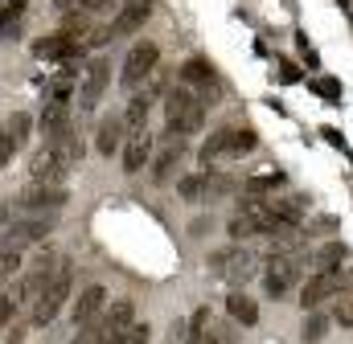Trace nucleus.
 <instances>
[{
  "instance_id": "nucleus-1",
  "label": "nucleus",
  "mask_w": 353,
  "mask_h": 344,
  "mask_svg": "<svg viewBox=\"0 0 353 344\" xmlns=\"http://www.w3.org/2000/svg\"><path fill=\"white\" fill-rule=\"evenodd\" d=\"M70 291H74V262L62 258V266L54 270V279L46 283V291L37 295V303L29 308V328H50L58 320V312L70 303Z\"/></svg>"
},
{
  "instance_id": "nucleus-2",
  "label": "nucleus",
  "mask_w": 353,
  "mask_h": 344,
  "mask_svg": "<svg viewBox=\"0 0 353 344\" xmlns=\"http://www.w3.org/2000/svg\"><path fill=\"white\" fill-rule=\"evenodd\" d=\"M165 123L173 136H197L205 123V103L189 90V86H169L165 90Z\"/></svg>"
},
{
  "instance_id": "nucleus-3",
  "label": "nucleus",
  "mask_w": 353,
  "mask_h": 344,
  "mask_svg": "<svg viewBox=\"0 0 353 344\" xmlns=\"http://www.w3.org/2000/svg\"><path fill=\"white\" fill-rule=\"evenodd\" d=\"M62 266V255L54 250V246H46V250H37L33 262H29V270L12 283V291H8V299H12V308H33L37 303V295L46 291V283L54 279V270Z\"/></svg>"
},
{
  "instance_id": "nucleus-4",
  "label": "nucleus",
  "mask_w": 353,
  "mask_h": 344,
  "mask_svg": "<svg viewBox=\"0 0 353 344\" xmlns=\"http://www.w3.org/2000/svg\"><path fill=\"white\" fill-rule=\"evenodd\" d=\"M304 283V255H296V250H283V255H275L267 262L263 270V291L271 299H288L296 287Z\"/></svg>"
},
{
  "instance_id": "nucleus-5",
  "label": "nucleus",
  "mask_w": 353,
  "mask_h": 344,
  "mask_svg": "<svg viewBox=\"0 0 353 344\" xmlns=\"http://www.w3.org/2000/svg\"><path fill=\"white\" fill-rule=\"evenodd\" d=\"M157 62H161V45H157V41H148V37H144V41H136V45L128 50V58H123L119 86H123V90H140V86L157 74Z\"/></svg>"
},
{
  "instance_id": "nucleus-6",
  "label": "nucleus",
  "mask_w": 353,
  "mask_h": 344,
  "mask_svg": "<svg viewBox=\"0 0 353 344\" xmlns=\"http://www.w3.org/2000/svg\"><path fill=\"white\" fill-rule=\"evenodd\" d=\"M341 291H345L341 270H312V275L300 283V308L312 312V308H321L325 299H333V295H341Z\"/></svg>"
},
{
  "instance_id": "nucleus-7",
  "label": "nucleus",
  "mask_w": 353,
  "mask_h": 344,
  "mask_svg": "<svg viewBox=\"0 0 353 344\" xmlns=\"http://www.w3.org/2000/svg\"><path fill=\"white\" fill-rule=\"evenodd\" d=\"M103 308H107V287H103V283L83 287V291L74 295V303H70V324H74V332L90 328V324L103 316Z\"/></svg>"
},
{
  "instance_id": "nucleus-8",
  "label": "nucleus",
  "mask_w": 353,
  "mask_h": 344,
  "mask_svg": "<svg viewBox=\"0 0 353 344\" xmlns=\"http://www.w3.org/2000/svg\"><path fill=\"white\" fill-rule=\"evenodd\" d=\"M94 324H99V332H103V344H115L132 324H136V303H132V299H115L111 308H103V316H99Z\"/></svg>"
},
{
  "instance_id": "nucleus-9",
  "label": "nucleus",
  "mask_w": 353,
  "mask_h": 344,
  "mask_svg": "<svg viewBox=\"0 0 353 344\" xmlns=\"http://www.w3.org/2000/svg\"><path fill=\"white\" fill-rule=\"evenodd\" d=\"M33 58L74 66V62H83V41H70V37H62V33H50V37L33 41Z\"/></svg>"
},
{
  "instance_id": "nucleus-10",
  "label": "nucleus",
  "mask_w": 353,
  "mask_h": 344,
  "mask_svg": "<svg viewBox=\"0 0 353 344\" xmlns=\"http://www.w3.org/2000/svg\"><path fill=\"white\" fill-rule=\"evenodd\" d=\"M181 86H189L201 103L210 98H218V78H214V70H210V62L205 58H189L185 66H181Z\"/></svg>"
},
{
  "instance_id": "nucleus-11",
  "label": "nucleus",
  "mask_w": 353,
  "mask_h": 344,
  "mask_svg": "<svg viewBox=\"0 0 353 344\" xmlns=\"http://www.w3.org/2000/svg\"><path fill=\"white\" fill-rule=\"evenodd\" d=\"M50 230H54V217H50V213L25 217V222H17V226L4 234V250H21V246H33V242H41Z\"/></svg>"
},
{
  "instance_id": "nucleus-12",
  "label": "nucleus",
  "mask_w": 353,
  "mask_h": 344,
  "mask_svg": "<svg viewBox=\"0 0 353 344\" xmlns=\"http://www.w3.org/2000/svg\"><path fill=\"white\" fill-rule=\"evenodd\" d=\"M29 172H33V184H54V189H62V180L70 176V169L62 164V156L46 144L37 156H33V164H29Z\"/></svg>"
},
{
  "instance_id": "nucleus-13",
  "label": "nucleus",
  "mask_w": 353,
  "mask_h": 344,
  "mask_svg": "<svg viewBox=\"0 0 353 344\" xmlns=\"http://www.w3.org/2000/svg\"><path fill=\"white\" fill-rule=\"evenodd\" d=\"M107 78H111V66H107L103 58H90L87 70H83V86H79L83 111H94V107H99V98H103V90H107Z\"/></svg>"
},
{
  "instance_id": "nucleus-14",
  "label": "nucleus",
  "mask_w": 353,
  "mask_h": 344,
  "mask_svg": "<svg viewBox=\"0 0 353 344\" xmlns=\"http://www.w3.org/2000/svg\"><path fill=\"white\" fill-rule=\"evenodd\" d=\"M148 160H152V131H148V127L128 131V140H123V172L136 176Z\"/></svg>"
},
{
  "instance_id": "nucleus-15",
  "label": "nucleus",
  "mask_w": 353,
  "mask_h": 344,
  "mask_svg": "<svg viewBox=\"0 0 353 344\" xmlns=\"http://www.w3.org/2000/svg\"><path fill=\"white\" fill-rule=\"evenodd\" d=\"M148 17H152V0H123V8L111 21V37H128V33L144 29Z\"/></svg>"
},
{
  "instance_id": "nucleus-16",
  "label": "nucleus",
  "mask_w": 353,
  "mask_h": 344,
  "mask_svg": "<svg viewBox=\"0 0 353 344\" xmlns=\"http://www.w3.org/2000/svg\"><path fill=\"white\" fill-rule=\"evenodd\" d=\"M37 123H41V131H46V144L58 140V136H66V131H70V103H62V98H46Z\"/></svg>"
},
{
  "instance_id": "nucleus-17",
  "label": "nucleus",
  "mask_w": 353,
  "mask_h": 344,
  "mask_svg": "<svg viewBox=\"0 0 353 344\" xmlns=\"http://www.w3.org/2000/svg\"><path fill=\"white\" fill-rule=\"evenodd\" d=\"M21 209H29V213H50V209H62L66 205V189H54V184H33L29 193H21V201H17Z\"/></svg>"
},
{
  "instance_id": "nucleus-18",
  "label": "nucleus",
  "mask_w": 353,
  "mask_h": 344,
  "mask_svg": "<svg viewBox=\"0 0 353 344\" xmlns=\"http://www.w3.org/2000/svg\"><path fill=\"white\" fill-rule=\"evenodd\" d=\"M226 312H230V320L243 324V328H255V324H259V303H255L247 291H230V295H226Z\"/></svg>"
},
{
  "instance_id": "nucleus-19",
  "label": "nucleus",
  "mask_w": 353,
  "mask_h": 344,
  "mask_svg": "<svg viewBox=\"0 0 353 344\" xmlns=\"http://www.w3.org/2000/svg\"><path fill=\"white\" fill-rule=\"evenodd\" d=\"M123 140H128L123 119H103V123H99V136H94V148H99L103 156H111V152L123 148Z\"/></svg>"
},
{
  "instance_id": "nucleus-20",
  "label": "nucleus",
  "mask_w": 353,
  "mask_h": 344,
  "mask_svg": "<svg viewBox=\"0 0 353 344\" xmlns=\"http://www.w3.org/2000/svg\"><path fill=\"white\" fill-rule=\"evenodd\" d=\"M230 144H234V127H218L205 144H201V160L210 164V160H222V156H230Z\"/></svg>"
},
{
  "instance_id": "nucleus-21",
  "label": "nucleus",
  "mask_w": 353,
  "mask_h": 344,
  "mask_svg": "<svg viewBox=\"0 0 353 344\" xmlns=\"http://www.w3.org/2000/svg\"><path fill=\"white\" fill-rule=\"evenodd\" d=\"M148 111H152V103H148L144 94H132V103H128V111H123L119 119H123L128 131H140V127H148Z\"/></svg>"
},
{
  "instance_id": "nucleus-22",
  "label": "nucleus",
  "mask_w": 353,
  "mask_h": 344,
  "mask_svg": "<svg viewBox=\"0 0 353 344\" xmlns=\"http://www.w3.org/2000/svg\"><path fill=\"white\" fill-rule=\"evenodd\" d=\"M181 152H185V148H181V136H173V140L161 148V156H157V164H152V176H157V180H169V172H173V164L181 160Z\"/></svg>"
},
{
  "instance_id": "nucleus-23",
  "label": "nucleus",
  "mask_w": 353,
  "mask_h": 344,
  "mask_svg": "<svg viewBox=\"0 0 353 344\" xmlns=\"http://www.w3.org/2000/svg\"><path fill=\"white\" fill-rule=\"evenodd\" d=\"M176 193H181L185 201H201V197L210 193V172H193V176H181Z\"/></svg>"
},
{
  "instance_id": "nucleus-24",
  "label": "nucleus",
  "mask_w": 353,
  "mask_h": 344,
  "mask_svg": "<svg viewBox=\"0 0 353 344\" xmlns=\"http://www.w3.org/2000/svg\"><path fill=\"white\" fill-rule=\"evenodd\" d=\"M90 17L87 12H70V17H66V21H62V29H58V33H62V37H70V41H83V45H87L90 41Z\"/></svg>"
},
{
  "instance_id": "nucleus-25",
  "label": "nucleus",
  "mask_w": 353,
  "mask_h": 344,
  "mask_svg": "<svg viewBox=\"0 0 353 344\" xmlns=\"http://www.w3.org/2000/svg\"><path fill=\"white\" fill-rule=\"evenodd\" d=\"M345 258H350L345 242H329V246L316 255V270H341V266H345Z\"/></svg>"
},
{
  "instance_id": "nucleus-26",
  "label": "nucleus",
  "mask_w": 353,
  "mask_h": 344,
  "mask_svg": "<svg viewBox=\"0 0 353 344\" xmlns=\"http://www.w3.org/2000/svg\"><path fill=\"white\" fill-rule=\"evenodd\" d=\"M21 262H25L21 250H0V291L12 287V279L21 275Z\"/></svg>"
},
{
  "instance_id": "nucleus-27",
  "label": "nucleus",
  "mask_w": 353,
  "mask_h": 344,
  "mask_svg": "<svg viewBox=\"0 0 353 344\" xmlns=\"http://www.w3.org/2000/svg\"><path fill=\"white\" fill-rule=\"evenodd\" d=\"M271 189H283V172H263L247 180V197H267Z\"/></svg>"
},
{
  "instance_id": "nucleus-28",
  "label": "nucleus",
  "mask_w": 353,
  "mask_h": 344,
  "mask_svg": "<svg viewBox=\"0 0 353 344\" xmlns=\"http://www.w3.org/2000/svg\"><path fill=\"white\" fill-rule=\"evenodd\" d=\"M17 148H21V140L12 136V123H8V119H0V169L17 156Z\"/></svg>"
},
{
  "instance_id": "nucleus-29",
  "label": "nucleus",
  "mask_w": 353,
  "mask_h": 344,
  "mask_svg": "<svg viewBox=\"0 0 353 344\" xmlns=\"http://www.w3.org/2000/svg\"><path fill=\"white\" fill-rule=\"evenodd\" d=\"M226 230H230V238H234V242H243V238H251V234H259V230H255V222H251L247 213H234Z\"/></svg>"
},
{
  "instance_id": "nucleus-30",
  "label": "nucleus",
  "mask_w": 353,
  "mask_h": 344,
  "mask_svg": "<svg viewBox=\"0 0 353 344\" xmlns=\"http://www.w3.org/2000/svg\"><path fill=\"white\" fill-rule=\"evenodd\" d=\"M210 320H214V316H210V308H197V312L189 316V324H185V341H189V336H201V332H210Z\"/></svg>"
},
{
  "instance_id": "nucleus-31",
  "label": "nucleus",
  "mask_w": 353,
  "mask_h": 344,
  "mask_svg": "<svg viewBox=\"0 0 353 344\" xmlns=\"http://www.w3.org/2000/svg\"><path fill=\"white\" fill-rule=\"evenodd\" d=\"M325 332H329V320H325V316H308L300 336H304V344H316L321 336H325Z\"/></svg>"
},
{
  "instance_id": "nucleus-32",
  "label": "nucleus",
  "mask_w": 353,
  "mask_h": 344,
  "mask_svg": "<svg viewBox=\"0 0 353 344\" xmlns=\"http://www.w3.org/2000/svg\"><path fill=\"white\" fill-rule=\"evenodd\" d=\"M259 140H255V131L251 127H234V144H230V156H243V152H251Z\"/></svg>"
},
{
  "instance_id": "nucleus-33",
  "label": "nucleus",
  "mask_w": 353,
  "mask_h": 344,
  "mask_svg": "<svg viewBox=\"0 0 353 344\" xmlns=\"http://www.w3.org/2000/svg\"><path fill=\"white\" fill-rule=\"evenodd\" d=\"M115 344H152V328L136 320V324H132V328H128V332H123Z\"/></svg>"
},
{
  "instance_id": "nucleus-34",
  "label": "nucleus",
  "mask_w": 353,
  "mask_h": 344,
  "mask_svg": "<svg viewBox=\"0 0 353 344\" xmlns=\"http://www.w3.org/2000/svg\"><path fill=\"white\" fill-rule=\"evenodd\" d=\"M312 90H316L321 98H329V103H337V98H341V83H337V78H316Z\"/></svg>"
},
{
  "instance_id": "nucleus-35",
  "label": "nucleus",
  "mask_w": 353,
  "mask_h": 344,
  "mask_svg": "<svg viewBox=\"0 0 353 344\" xmlns=\"http://www.w3.org/2000/svg\"><path fill=\"white\" fill-rule=\"evenodd\" d=\"M337 324H341V328H353V295H341V303H337Z\"/></svg>"
},
{
  "instance_id": "nucleus-36",
  "label": "nucleus",
  "mask_w": 353,
  "mask_h": 344,
  "mask_svg": "<svg viewBox=\"0 0 353 344\" xmlns=\"http://www.w3.org/2000/svg\"><path fill=\"white\" fill-rule=\"evenodd\" d=\"M70 344H103V332H99V324H90L83 332H74V341Z\"/></svg>"
},
{
  "instance_id": "nucleus-37",
  "label": "nucleus",
  "mask_w": 353,
  "mask_h": 344,
  "mask_svg": "<svg viewBox=\"0 0 353 344\" xmlns=\"http://www.w3.org/2000/svg\"><path fill=\"white\" fill-rule=\"evenodd\" d=\"M12 312H17V308H12V299L4 295V299H0V332H4V324L12 320Z\"/></svg>"
},
{
  "instance_id": "nucleus-38",
  "label": "nucleus",
  "mask_w": 353,
  "mask_h": 344,
  "mask_svg": "<svg viewBox=\"0 0 353 344\" xmlns=\"http://www.w3.org/2000/svg\"><path fill=\"white\" fill-rule=\"evenodd\" d=\"M279 78H283V83H296V78H300V70H296V66H279Z\"/></svg>"
},
{
  "instance_id": "nucleus-39",
  "label": "nucleus",
  "mask_w": 353,
  "mask_h": 344,
  "mask_svg": "<svg viewBox=\"0 0 353 344\" xmlns=\"http://www.w3.org/2000/svg\"><path fill=\"white\" fill-rule=\"evenodd\" d=\"M185 344H218V336L214 332H201V336H189Z\"/></svg>"
},
{
  "instance_id": "nucleus-40",
  "label": "nucleus",
  "mask_w": 353,
  "mask_h": 344,
  "mask_svg": "<svg viewBox=\"0 0 353 344\" xmlns=\"http://www.w3.org/2000/svg\"><path fill=\"white\" fill-rule=\"evenodd\" d=\"M25 4H29V0H8V8H4V12H12V17H21V12H25Z\"/></svg>"
}]
</instances>
